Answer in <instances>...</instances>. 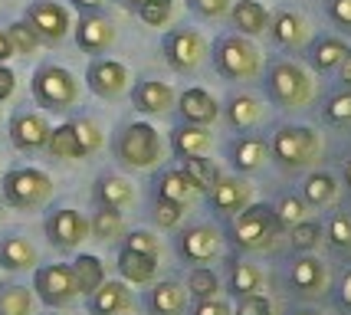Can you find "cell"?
<instances>
[{"instance_id": "1", "label": "cell", "mask_w": 351, "mask_h": 315, "mask_svg": "<svg viewBox=\"0 0 351 315\" xmlns=\"http://www.w3.org/2000/svg\"><path fill=\"white\" fill-rule=\"evenodd\" d=\"M214 66L223 79H233V82H250L256 79L263 69L260 49L250 43L240 33H223L214 43Z\"/></svg>"}, {"instance_id": "2", "label": "cell", "mask_w": 351, "mask_h": 315, "mask_svg": "<svg viewBox=\"0 0 351 315\" xmlns=\"http://www.w3.org/2000/svg\"><path fill=\"white\" fill-rule=\"evenodd\" d=\"M266 95L282 108H302L312 99V79L292 60H273L266 69Z\"/></svg>"}, {"instance_id": "3", "label": "cell", "mask_w": 351, "mask_h": 315, "mask_svg": "<svg viewBox=\"0 0 351 315\" xmlns=\"http://www.w3.org/2000/svg\"><path fill=\"white\" fill-rule=\"evenodd\" d=\"M30 92H33V99H36V105H43L49 112H66L79 99V82L73 79L69 69H62L56 62H43L33 73Z\"/></svg>"}, {"instance_id": "4", "label": "cell", "mask_w": 351, "mask_h": 315, "mask_svg": "<svg viewBox=\"0 0 351 315\" xmlns=\"http://www.w3.org/2000/svg\"><path fill=\"white\" fill-rule=\"evenodd\" d=\"M115 154L128 167H152L161 158V135H158V128L148 125V121L125 125L119 132V138H115Z\"/></svg>"}, {"instance_id": "5", "label": "cell", "mask_w": 351, "mask_h": 315, "mask_svg": "<svg viewBox=\"0 0 351 315\" xmlns=\"http://www.w3.org/2000/svg\"><path fill=\"white\" fill-rule=\"evenodd\" d=\"M53 194V180L40 167H14L3 178V200L16 210L43 207Z\"/></svg>"}, {"instance_id": "6", "label": "cell", "mask_w": 351, "mask_h": 315, "mask_svg": "<svg viewBox=\"0 0 351 315\" xmlns=\"http://www.w3.org/2000/svg\"><path fill=\"white\" fill-rule=\"evenodd\" d=\"M319 154V135L306 125H282L273 135V158L286 167H302L315 161Z\"/></svg>"}, {"instance_id": "7", "label": "cell", "mask_w": 351, "mask_h": 315, "mask_svg": "<svg viewBox=\"0 0 351 315\" xmlns=\"http://www.w3.org/2000/svg\"><path fill=\"white\" fill-rule=\"evenodd\" d=\"M165 60H168L171 69L178 73H194L200 66V60L207 56V43L197 30H187V27H178V30L165 33Z\"/></svg>"}, {"instance_id": "8", "label": "cell", "mask_w": 351, "mask_h": 315, "mask_svg": "<svg viewBox=\"0 0 351 315\" xmlns=\"http://www.w3.org/2000/svg\"><path fill=\"white\" fill-rule=\"evenodd\" d=\"M276 226L279 224H276L273 207L256 204V207H246L237 213V220H233V237H237V243H240L243 250H256V246L273 240Z\"/></svg>"}, {"instance_id": "9", "label": "cell", "mask_w": 351, "mask_h": 315, "mask_svg": "<svg viewBox=\"0 0 351 315\" xmlns=\"http://www.w3.org/2000/svg\"><path fill=\"white\" fill-rule=\"evenodd\" d=\"M23 20L40 33L43 43H62L69 27H73V23H69V10H66L62 3H56V0H33L30 7H27V16H23Z\"/></svg>"}, {"instance_id": "10", "label": "cell", "mask_w": 351, "mask_h": 315, "mask_svg": "<svg viewBox=\"0 0 351 315\" xmlns=\"http://www.w3.org/2000/svg\"><path fill=\"white\" fill-rule=\"evenodd\" d=\"M33 285H36V296H40L46 305H66V302H73L79 296L73 266H66V263H53V266L36 270Z\"/></svg>"}, {"instance_id": "11", "label": "cell", "mask_w": 351, "mask_h": 315, "mask_svg": "<svg viewBox=\"0 0 351 315\" xmlns=\"http://www.w3.org/2000/svg\"><path fill=\"white\" fill-rule=\"evenodd\" d=\"M86 86H89L99 99H119L128 86V69L119 60H106V56H95L86 69Z\"/></svg>"}, {"instance_id": "12", "label": "cell", "mask_w": 351, "mask_h": 315, "mask_svg": "<svg viewBox=\"0 0 351 315\" xmlns=\"http://www.w3.org/2000/svg\"><path fill=\"white\" fill-rule=\"evenodd\" d=\"M49 132H53L49 121H46L40 112H33V108H16L14 119H10V141H14V148H20V151L46 148Z\"/></svg>"}, {"instance_id": "13", "label": "cell", "mask_w": 351, "mask_h": 315, "mask_svg": "<svg viewBox=\"0 0 351 315\" xmlns=\"http://www.w3.org/2000/svg\"><path fill=\"white\" fill-rule=\"evenodd\" d=\"M86 233H89V220L79 213V210H69L62 207L56 213H49V220H46V237L53 246H60V250H73L79 243L86 240Z\"/></svg>"}, {"instance_id": "14", "label": "cell", "mask_w": 351, "mask_h": 315, "mask_svg": "<svg viewBox=\"0 0 351 315\" xmlns=\"http://www.w3.org/2000/svg\"><path fill=\"white\" fill-rule=\"evenodd\" d=\"M112 43H115V27H112V20H108L102 10L79 16V23H76V46L82 49V53L99 56V53H106Z\"/></svg>"}, {"instance_id": "15", "label": "cell", "mask_w": 351, "mask_h": 315, "mask_svg": "<svg viewBox=\"0 0 351 315\" xmlns=\"http://www.w3.org/2000/svg\"><path fill=\"white\" fill-rule=\"evenodd\" d=\"M132 105L145 115H165L174 105V89L161 79H138L132 89Z\"/></svg>"}, {"instance_id": "16", "label": "cell", "mask_w": 351, "mask_h": 315, "mask_svg": "<svg viewBox=\"0 0 351 315\" xmlns=\"http://www.w3.org/2000/svg\"><path fill=\"white\" fill-rule=\"evenodd\" d=\"M178 112H181V119L191 121V125H210V121L220 115V105H217V99L207 89L194 86V89L181 92V99H178Z\"/></svg>"}, {"instance_id": "17", "label": "cell", "mask_w": 351, "mask_h": 315, "mask_svg": "<svg viewBox=\"0 0 351 315\" xmlns=\"http://www.w3.org/2000/svg\"><path fill=\"white\" fill-rule=\"evenodd\" d=\"M217 250H220V233H217L214 226H191L187 233L181 237V253L187 259H194V263H207V259H214Z\"/></svg>"}, {"instance_id": "18", "label": "cell", "mask_w": 351, "mask_h": 315, "mask_svg": "<svg viewBox=\"0 0 351 315\" xmlns=\"http://www.w3.org/2000/svg\"><path fill=\"white\" fill-rule=\"evenodd\" d=\"M171 148L178 158H204L207 148H210V135H207V128L204 125H191V121H184L178 125L174 132H171Z\"/></svg>"}, {"instance_id": "19", "label": "cell", "mask_w": 351, "mask_h": 315, "mask_svg": "<svg viewBox=\"0 0 351 315\" xmlns=\"http://www.w3.org/2000/svg\"><path fill=\"white\" fill-rule=\"evenodd\" d=\"M230 16H233V27L240 36H260L263 30H269V10L260 0H237Z\"/></svg>"}, {"instance_id": "20", "label": "cell", "mask_w": 351, "mask_h": 315, "mask_svg": "<svg viewBox=\"0 0 351 315\" xmlns=\"http://www.w3.org/2000/svg\"><path fill=\"white\" fill-rule=\"evenodd\" d=\"M132 305V296L122 283H102L89 296V312L92 315H122Z\"/></svg>"}, {"instance_id": "21", "label": "cell", "mask_w": 351, "mask_h": 315, "mask_svg": "<svg viewBox=\"0 0 351 315\" xmlns=\"http://www.w3.org/2000/svg\"><path fill=\"white\" fill-rule=\"evenodd\" d=\"M210 200H214L217 210L223 213H240V210L250 204V184L237 178H220L217 187L210 191Z\"/></svg>"}, {"instance_id": "22", "label": "cell", "mask_w": 351, "mask_h": 315, "mask_svg": "<svg viewBox=\"0 0 351 315\" xmlns=\"http://www.w3.org/2000/svg\"><path fill=\"white\" fill-rule=\"evenodd\" d=\"M345 53H348L345 40H338V36H319L315 43L308 46V62H312L315 73H332V69L341 66Z\"/></svg>"}, {"instance_id": "23", "label": "cell", "mask_w": 351, "mask_h": 315, "mask_svg": "<svg viewBox=\"0 0 351 315\" xmlns=\"http://www.w3.org/2000/svg\"><path fill=\"white\" fill-rule=\"evenodd\" d=\"M269 33L279 46H302L306 40V20L295 10H279L276 16H269Z\"/></svg>"}, {"instance_id": "24", "label": "cell", "mask_w": 351, "mask_h": 315, "mask_svg": "<svg viewBox=\"0 0 351 315\" xmlns=\"http://www.w3.org/2000/svg\"><path fill=\"white\" fill-rule=\"evenodd\" d=\"M33 263H36V250H33L30 240H23V237H3L0 240V266L3 270H30Z\"/></svg>"}, {"instance_id": "25", "label": "cell", "mask_w": 351, "mask_h": 315, "mask_svg": "<svg viewBox=\"0 0 351 315\" xmlns=\"http://www.w3.org/2000/svg\"><path fill=\"white\" fill-rule=\"evenodd\" d=\"M132 197H135L132 184L125 178H119V174H102L99 184H95V200H99L102 207L122 210L125 204H132Z\"/></svg>"}, {"instance_id": "26", "label": "cell", "mask_w": 351, "mask_h": 315, "mask_svg": "<svg viewBox=\"0 0 351 315\" xmlns=\"http://www.w3.org/2000/svg\"><path fill=\"white\" fill-rule=\"evenodd\" d=\"M230 158H233V165L240 167V171H256V167H263V161L269 158V145H266L263 138L243 135L240 141H233Z\"/></svg>"}, {"instance_id": "27", "label": "cell", "mask_w": 351, "mask_h": 315, "mask_svg": "<svg viewBox=\"0 0 351 315\" xmlns=\"http://www.w3.org/2000/svg\"><path fill=\"white\" fill-rule=\"evenodd\" d=\"M154 270H158V256L148 253H135V250H122L119 253V272H122L128 283H148L154 279Z\"/></svg>"}, {"instance_id": "28", "label": "cell", "mask_w": 351, "mask_h": 315, "mask_svg": "<svg viewBox=\"0 0 351 315\" xmlns=\"http://www.w3.org/2000/svg\"><path fill=\"white\" fill-rule=\"evenodd\" d=\"M73 276H76L79 296H92V292H95L99 285L106 283V270H102V259H99V256H89V253L76 256V263H73Z\"/></svg>"}, {"instance_id": "29", "label": "cell", "mask_w": 351, "mask_h": 315, "mask_svg": "<svg viewBox=\"0 0 351 315\" xmlns=\"http://www.w3.org/2000/svg\"><path fill=\"white\" fill-rule=\"evenodd\" d=\"M187 292L181 283H158L152 289V312L154 315H181Z\"/></svg>"}, {"instance_id": "30", "label": "cell", "mask_w": 351, "mask_h": 315, "mask_svg": "<svg viewBox=\"0 0 351 315\" xmlns=\"http://www.w3.org/2000/svg\"><path fill=\"white\" fill-rule=\"evenodd\" d=\"M46 151H49L53 158H62V161H76V158H86V154H82V148H79L76 132H73V121H66V125H60V128H53V132H49Z\"/></svg>"}, {"instance_id": "31", "label": "cell", "mask_w": 351, "mask_h": 315, "mask_svg": "<svg viewBox=\"0 0 351 315\" xmlns=\"http://www.w3.org/2000/svg\"><path fill=\"white\" fill-rule=\"evenodd\" d=\"M158 197H165V200H174V204H187L191 197H194V184L187 180L184 171H165L161 178H158Z\"/></svg>"}, {"instance_id": "32", "label": "cell", "mask_w": 351, "mask_h": 315, "mask_svg": "<svg viewBox=\"0 0 351 315\" xmlns=\"http://www.w3.org/2000/svg\"><path fill=\"white\" fill-rule=\"evenodd\" d=\"M184 174L187 180L194 184V191H214L217 180H220V171H217L214 161H207V158H184Z\"/></svg>"}, {"instance_id": "33", "label": "cell", "mask_w": 351, "mask_h": 315, "mask_svg": "<svg viewBox=\"0 0 351 315\" xmlns=\"http://www.w3.org/2000/svg\"><path fill=\"white\" fill-rule=\"evenodd\" d=\"M292 285L295 289H302V292H319L322 285H325V270H322L319 259H299L295 266H292Z\"/></svg>"}, {"instance_id": "34", "label": "cell", "mask_w": 351, "mask_h": 315, "mask_svg": "<svg viewBox=\"0 0 351 315\" xmlns=\"http://www.w3.org/2000/svg\"><path fill=\"white\" fill-rule=\"evenodd\" d=\"M33 296L27 285H3L0 289V315H30Z\"/></svg>"}, {"instance_id": "35", "label": "cell", "mask_w": 351, "mask_h": 315, "mask_svg": "<svg viewBox=\"0 0 351 315\" xmlns=\"http://www.w3.org/2000/svg\"><path fill=\"white\" fill-rule=\"evenodd\" d=\"M227 115H230V121H233L237 128H250V125H256V121H260L263 108H260V102H256L253 95H233L230 105H227Z\"/></svg>"}, {"instance_id": "36", "label": "cell", "mask_w": 351, "mask_h": 315, "mask_svg": "<svg viewBox=\"0 0 351 315\" xmlns=\"http://www.w3.org/2000/svg\"><path fill=\"white\" fill-rule=\"evenodd\" d=\"M7 36H10V46H14V53H20V56H30V53H36V49L43 46L40 33L33 30L27 20H14V23L7 27Z\"/></svg>"}, {"instance_id": "37", "label": "cell", "mask_w": 351, "mask_h": 315, "mask_svg": "<svg viewBox=\"0 0 351 315\" xmlns=\"http://www.w3.org/2000/svg\"><path fill=\"white\" fill-rule=\"evenodd\" d=\"M89 230L99 237V240H112V237H122V210H112V207H102L95 210V217H92Z\"/></svg>"}, {"instance_id": "38", "label": "cell", "mask_w": 351, "mask_h": 315, "mask_svg": "<svg viewBox=\"0 0 351 315\" xmlns=\"http://www.w3.org/2000/svg\"><path fill=\"white\" fill-rule=\"evenodd\" d=\"M230 289H233L237 296H253V292H260L263 289L260 270L250 266V263H237V266H233V276H230Z\"/></svg>"}, {"instance_id": "39", "label": "cell", "mask_w": 351, "mask_h": 315, "mask_svg": "<svg viewBox=\"0 0 351 315\" xmlns=\"http://www.w3.org/2000/svg\"><path fill=\"white\" fill-rule=\"evenodd\" d=\"M302 191H306L308 204L322 207V204H328V200L335 197V178H332V174H312V178L302 184Z\"/></svg>"}, {"instance_id": "40", "label": "cell", "mask_w": 351, "mask_h": 315, "mask_svg": "<svg viewBox=\"0 0 351 315\" xmlns=\"http://www.w3.org/2000/svg\"><path fill=\"white\" fill-rule=\"evenodd\" d=\"M73 132L79 138L82 154H95V151L102 148V132H99V125L92 119H73Z\"/></svg>"}, {"instance_id": "41", "label": "cell", "mask_w": 351, "mask_h": 315, "mask_svg": "<svg viewBox=\"0 0 351 315\" xmlns=\"http://www.w3.org/2000/svg\"><path fill=\"white\" fill-rule=\"evenodd\" d=\"M276 213V224L279 226H295L306 220V200H299V197H282L279 204L273 207Z\"/></svg>"}, {"instance_id": "42", "label": "cell", "mask_w": 351, "mask_h": 315, "mask_svg": "<svg viewBox=\"0 0 351 315\" xmlns=\"http://www.w3.org/2000/svg\"><path fill=\"white\" fill-rule=\"evenodd\" d=\"M171 14H174V0H145L138 10L141 23H148V27H165Z\"/></svg>"}, {"instance_id": "43", "label": "cell", "mask_w": 351, "mask_h": 315, "mask_svg": "<svg viewBox=\"0 0 351 315\" xmlns=\"http://www.w3.org/2000/svg\"><path fill=\"white\" fill-rule=\"evenodd\" d=\"M187 289L197 296L200 302H207V299H217V276L210 270H194L191 272V279H187Z\"/></svg>"}, {"instance_id": "44", "label": "cell", "mask_w": 351, "mask_h": 315, "mask_svg": "<svg viewBox=\"0 0 351 315\" xmlns=\"http://www.w3.org/2000/svg\"><path fill=\"white\" fill-rule=\"evenodd\" d=\"M325 119L335 121V125H348L351 121V89L335 92L328 105H325Z\"/></svg>"}, {"instance_id": "45", "label": "cell", "mask_w": 351, "mask_h": 315, "mask_svg": "<svg viewBox=\"0 0 351 315\" xmlns=\"http://www.w3.org/2000/svg\"><path fill=\"white\" fill-rule=\"evenodd\" d=\"M319 240H322V226L319 224L302 220V224L292 226V246H295V250H312Z\"/></svg>"}, {"instance_id": "46", "label": "cell", "mask_w": 351, "mask_h": 315, "mask_svg": "<svg viewBox=\"0 0 351 315\" xmlns=\"http://www.w3.org/2000/svg\"><path fill=\"white\" fill-rule=\"evenodd\" d=\"M328 240L335 246H351V213H335L328 224Z\"/></svg>"}, {"instance_id": "47", "label": "cell", "mask_w": 351, "mask_h": 315, "mask_svg": "<svg viewBox=\"0 0 351 315\" xmlns=\"http://www.w3.org/2000/svg\"><path fill=\"white\" fill-rule=\"evenodd\" d=\"M325 14L335 27L351 33V0H325Z\"/></svg>"}, {"instance_id": "48", "label": "cell", "mask_w": 351, "mask_h": 315, "mask_svg": "<svg viewBox=\"0 0 351 315\" xmlns=\"http://www.w3.org/2000/svg\"><path fill=\"white\" fill-rule=\"evenodd\" d=\"M125 250L158 256V240H154V233H148V230H135V233H128V237H125Z\"/></svg>"}, {"instance_id": "49", "label": "cell", "mask_w": 351, "mask_h": 315, "mask_svg": "<svg viewBox=\"0 0 351 315\" xmlns=\"http://www.w3.org/2000/svg\"><path fill=\"white\" fill-rule=\"evenodd\" d=\"M187 7L204 20H217V16H223L230 10V0H187Z\"/></svg>"}, {"instance_id": "50", "label": "cell", "mask_w": 351, "mask_h": 315, "mask_svg": "<svg viewBox=\"0 0 351 315\" xmlns=\"http://www.w3.org/2000/svg\"><path fill=\"white\" fill-rule=\"evenodd\" d=\"M237 315H273V305H269V299L260 296V292H253V296H240Z\"/></svg>"}, {"instance_id": "51", "label": "cell", "mask_w": 351, "mask_h": 315, "mask_svg": "<svg viewBox=\"0 0 351 315\" xmlns=\"http://www.w3.org/2000/svg\"><path fill=\"white\" fill-rule=\"evenodd\" d=\"M184 207L181 204H174V200H165V197H158V204H154V220L161 226H174L181 220Z\"/></svg>"}, {"instance_id": "52", "label": "cell", "mask_w": 351, "mask_h": 315, "mask_svg": "<svg viewBox=\"0 0 351 315\" xmlns=\"http://www.w3.org/2000/svg\"><path fill=\"white\" fill-rule=\"evenodd\" d=\"M14 89H16V75H14V69H7V62L0 66V102H7L10 95H14Z\"/></svg>"}, {"instance_id": "53", "label": "cell", "mask_w": 351, "mask_h": 315, "mask_svg": "<svg viewBox=\"0 0 351 315\" xmlns=\"http://www.w3.org/2000/svg\"><path fill=\"white\" fill-rule=\"evenodd\" d=\"M194 315H227V305H220L217 299H207L194 309Z\"/></svg>"}, {"instance_id": "54", "label": "cell", "mask_w": 351, "mask_h": 315, "mask_svg": "<svg viewBox=\"0 0 351 315\" xmlns=\"http://www.w3.org/2000/svg\"><path fill=\"white\" fill-rule=\"evenodd\" d=\"M76 10H82V14H95V10H102V3L106 0H69Z\"/></svg>"}, {"instance_id": "55", "label": "cell", "mask_w": 351, "mask_h": 315, "mask_svg": "<svg viewBox=\"0 0 351 315\" xmlns=\"http://www.w3.org/2000/svg\"><path fill=\"white\" fill-rule=\"evenodd\" d=\"M14 56V46H10V36H7V30H0V66Z\"/></svg>"}, {"instance_id": "56", "label": "cell", "mask_w": 351, "mask_h": 315, "mask_svg": "<svg viewBox=\"0 0 351 315\" xmlns=\"http://www.w3.org/2000/svg\"><path fill=\"white\" fill-rule=\"evenodd\" d=\"M338 69H341V82L351 89V49L345 53V60H341V66H338Z\"/></svg>"}, {"instance_id": "57", "label": "cell", "mask_w": 351, "mask_h": 315, "mask_svg": "<svg viewBox=\"0 0 351 315\" xmlns=\"http://www.w3.org/2000/svg\"><path fill=\"white\" fill-rule=\"evenodd\" d=\"M341 305L351 309V270L345 272V279H341Z\"/></svg>"}, {"instance_id": "58", "label": "cell", "mask_w": 351, "mask_h": 315, "mask_svg": "<svg viewBox=\"0 0 351 315\" xmlns=\"http://www.w3.org/2000/svg\"><path fill=\"white\" fill-rule=\"evenodd\" d=\"M119 3H122L125 10H132V14H138V10H141V3H145V0H119Z\"/></svg>"}, {"instance_id": "59", "label": "cell", "mask_w": 351, "mask_h": 315, "mask_svg": "<svg viewBox=\"0 0 351 315\" xmlns=\"http://www.w3.org/2000/svg\"><path fill=\"white\" fill-rule=\"evenodd\" d=\"M345 180H348V187H351V158H348V165H345Z\"/></svg>"}, {"instance_id": "60", "label": "cell", "mask_w": 351, "mask_h": 315, "mask_svg": "<svg viewBox=\"0 0 351 315\" xmlns=\"http://www.w3.org/2000/svg\"><path fill=\"white\" fill-rule=\"evenodd\" d=\"M299 315H315V312H299Z\"/></svg>"}]
</instances>
